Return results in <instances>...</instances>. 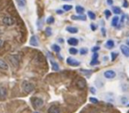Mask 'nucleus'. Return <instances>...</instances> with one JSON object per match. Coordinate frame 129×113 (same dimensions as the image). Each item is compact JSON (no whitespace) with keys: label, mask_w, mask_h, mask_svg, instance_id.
<instances>
[{"label":"nucleus","mask_w":129,"mask_h":113,"mask_svg":"<svg viewBox=\"0 0 129 113\" xmlns=\"http://www.w3.org/2000/svg\"><path fill=\"white\" fill-rule=\"evenodd\" d=\"M22 88H23V90H24V92L30 93V92H32V91L34 90L35 87H34V85H33L32 83H30V82H28V81H23V83H22Z\"/></svg>","instance_id":"obj_1"},{"label":"nucleus","mask_w":129,"mask_h":113,"mask_svg":"<svg viewBox=\"0 0 129 113\" xmlns=\"http://www.w3.org/2000/svg\"><path fill=\"white\" fill-rule=\"evenodd\" d=\"M31 102L35 108H40L43 105V100L42 98H39V97H33Z\"/></svg>","instance_id":"obj_2"},{"label":"nucleus","mask_w":129,"mask_h":113,"mask_svg":"<svg viewBox=\"0 0 129 113\" xmlns=\"http://www.w3.org/2000/svg\"><path fill=\"white\" fill-rule=\"evenodd\" d=\"M103 75H104V77L106 79H110H110H113L116 77V72L112 70H108V71H105Z\"/></svg>","instance_id":"obj_3"},{"label":"nucleus","mask_w":129,"mask_h":113,"mask_svg":"<svg viewBox=\"0 0 129 113\" xmlns=\"http://www.w3.org/2000/svg\"><path fill=\"white\" fill-rule=\"evenodd\" d=\"M66 63L68 64L69 65H71V66H79L80 64V61H77V60L73 59V58H68L67 59H66Z\"/></svg>","instance_id":"obj_4"},{"label":"nucleus","mask_w":129,"mask_h":113,"mask_svg":"<svg viewBox=\"0 0 129 113\" xmlns=\"http://www.w3.org/2000/svg\"><path fill=\"white\" fill-rule=\"evenodd\" d=\"M3 23L6 26H13L14 24V21H13V19L11 18V17H5L3 19Z\"/></svg>","instance_id":"obj_5"},{"label":"nucleus","mask_w":129,"mask_h":113,"mask_svg":"<svg viewBox=\"0 0 129 113\" xmlns=\"http://www.w3.org/2000/svg\"><path fill=\"white\" fill-rule=\"evenodd\" d=\"M9 60H10V62L12 63V65H13L14 67H16V68H17V67L19 66V64H20L19 59H18L15 56H10Z\"/></svg>","instance_id":"obj_6"},{"label":"nucleus","mask_w":129,"mask_h":113,"mask_svg":"<svg viewBox=\"0 0 129 113\" xmlns=\"http://www.w3.org/2000/svg\"><path fill=\"white\" fill-rule=\"evenodd\" d=\"M76 86L79 89H83L86 87V81L83 79H80L76 81Z\"/></svg>","instance_id":"obj_7"},{"label":"nucleus","mask_w":129,"mask_h":113,"mask_svg":"<svg viewBox=\"0 0 129 113\" xmlns=\"http://www.w3.org/2000/svg\"><path fill=\"white\" fill-rule=\"evenodd\" d=\"M120 50H121V52L123 53L124 56L129 57V47L128 46H126V45H121V46H120Z\"/></svg>","instance_id":"obj_8"},{"label":"nucleus","mask_w":129,"mask_h":113,"mask_svg":"<svg viewBox=\"0 0 129 113\" xmlns=\"http://www.w3.org/2000/svg\"><path fill=\"white\" fill-rule=\"evenodd\" d=\"M29 43L32 46H35V47H37L38 45H39V42H38L37 37H36V35H34V36H32L31 38H30Z\"/></svg>","instance_id":"obj_9"},{"label":"nucleus","mask_w":129,"mask_h":113,"mask_svg":"<svg viewBox=\"0 0 129 113\" xmlns=\"http://www.w3.org/2000/svg\"><path fill=\"white\" fill-rule=\"evenodd\" d=\"M6 95H7V90L5 87L1 86L0 87V99H5L6 97Z\"/></svg>","instance_id":"obj_10"},{"label":"nucleus","mask_w":129,"mask_h":113,"mask_svg":"<svg viewBox=\"0 0 129 113\" xmlns=\"http://www.w3.org/2000/svg\"><path fill=\"white\" fill-rule=\"evenodd\" d=\"M72 20H74V21H86L87 20V17L85 15H73L71 17Z\"/></svg>","instance_id":"obj_11"},{"label":"nucleus","mask_w":129,"mask_h":113,"mask_svg":"<svg viewBox=\"0 0 129 113\" xmlns=\"http://www.w3.org/2000/svg\"><path fill=\"white\" fill-rule=\"evenodd\" d=\"M48 113H60V109L58 106H51L48 109Z\"/></svg>","instance_id":"obj_12"},{"label":"nucleus","mask_w":129,"mask_h":113,"mask_svg":"<svg viewBox=\"0 0 129 113\" xmlns=\"http://www.w3.org/2000/svg\"><path fill=\"white\" fill-rule=\"evenodd\" d=\"M0 69L1 70H7L8 69V65L4 59H0Z\"/></svg>","instance_id":"obj_13"},{"label":"nucleus","mask_w":129,"mask_h":113,"mask_svg":"<svg viewBox=\"0 0 129 113\" xmlns=\"http://www.w3.org/2000/svg\"><path fill=\"white\" fill-rule=\"evenodd\" d=\"M50 62H51V69L53 71H59V66H58V65L56 62L53 61L52 59L50 60Z\"/></svg>","instance_id":"obj_14"},{"label":"nucleus","mask_w":129,"mask_h":113,"mask_svg":"<svg viewBox=\"0 0 129 113\" xmlns=\"http://www.w3.org/2000/svg\"><path fill=\"white\" fill-rule=\"evenodd\" d=\"M67 43H69L70 45H73V46H75V45L78 44V40L76 39V38H69V39L67 40Z\"/></svg>","instance_id":"obj_15"},{"label":"nucleus","mask_w":129,"mask_h":113,"mask_svg":"<svg viewBox=\"0 0 129 113\" xmlns=\"http://www.w3.org/2000/svg\"><path fill=\"white\" fill-rule=\"evenodd\" d=\"M118 22H119V18H118V16L113 17V19H112V21H111V26L117 27L118 25Z\"/></svg>","instance_id":"obj_16"},{"label":"nucleus","mask_w":129,"mask_h":113,"mask_svg":"<svg viewBox=\"0 0 129 113\" xmlns=\"http://www.w3.org/2000/svg\"><path fill=\"white\" fill-rule=\"evenodd\" d=\"M66 31L71 34H76L78 32V28H74V27H68V28H66Z\"/></svg>","instance_id":"obj_17"},{"label":"nucleus","mask_w":129,"mask_h":113,"mask_svg":"<svg viewBox=\"0 0 129 113\" xmlns=\"http://www.w3.org/2000/svg\"><path fill=\"white\" fill-rule=\"evenodd\" d=\"M114 45H115V43H114V42L112 41V40H108V41L106 42L105 46H106L107 48H109V49H112L113 47H114Z\"/></svg>","instance_id":"obj_18"},{"label":"nucleus","mask_w":129,"mask_h":113,"mask_svg":"<svg viewBox=\"0 0 129 113\" xmlns=\"http://www.w3.org/2000/svg\"><path fill=\"white\" fill-rule=\"evenodd\" d=\"M75 11H76V13H79V14H82V13H84V8L80 6H77L76 7H75Z\"/></svg>","instance_id":"obj_19"},{"label":"nucleus","mask_w":129,"mask_h":113,"mask_svg":"<svg viewBox=\"0 0 129 113\" xmlns=\"http://www.w3.org/2000/svg\"><path fill=\"white\" fill-rule=\"evenodd\" d=\"M51 50L56 52V53H58V52H60V50H61V48H60L58 44H53L52 46H51Z\"/></svg>","instance_id":"obj_20"},{"label":"nucleus","mask_w":129,"mask_h":113,"mask_svg":"<svg viewBox=\"0 0 129 113\" xmlns=\"http://www.w3.org/2000/svg\"><path fill=\"white\" fill-rule=\"evenodd\" d=\"M112 11H113V13L115 14H120L121 13V9L119 7H118V6H115V7L112 8Z\"/></svg>","instance_id":"obj_21"},{"label":"nucleus","mask_w":129,"mask_h":113,"mask_svg":"<svg viewBox=\"0 0 129 113\" xmlns=\"http://www.w3.org/2000/svg\"><path fill=\"white\" fill-rule=\"evenodd\" d=\"M45 34H46L48 36H51V35H52V29H51V28H49V27L46 28H45Z\"/></svg>","instance_id":"obj_22"},{"label":"nucleus","mask_w":129,"mask_h":113,"mask_svg":"<svg viewBox=\"0 0 129 113\" xmlns=\"http://www.w3.org/2000/svg\"><path fill=\"white\" fill-rule=\"evenodd\" d=\"M88 17H89L90 20H92V21H94V20L95 19V14L93 13V12L88 11Z\"/></svg>","instance_id":"obj_23"},{"label":"nucleus","mask_w":129,"mask_h":113,"mask_svg":"<svg viewBox=\"0 0 129 113\" xmlns=\"http://www.w3.org/2000/svg\"><path fill=\"white\" fill-rule=\"evenodd\" d=\"M15 1H16V3H17L18 6H19L20 7H22V8L25 7V2H24V1H22V0H15Z\"/></svg>","instance_id":"obj_24"},{"label":"nucleus","mask_w":129,"mask_h":113,"mask_svg":"<svg viewBox=\"0 0 129 113\" xmlns=\"http://www.w3.org/2000/svg\"><path fill=\"white\" fill-rule=\"evenodd\" d=\"M69 53L72 54V55H76V54L78 53V50H77V49H75V48H70Z\"/></svg>","instance_id":"obj_25"},{"label":"nucleus","mask_w":129,"mask_h":113,"mask_svg":"<svg viewBox=\"0 0 129 113\" xmlns=\"http://www.w3.org/2000/svg\"><path fill=\"white\" fill-rule=\"evenodd\" d=\"M72 7H73V6H70V5H64L63 10H65V11H70V10L72 9Z\"/></svg>","instance_id":"obj_26"},{"label":"nucleus","mask_w":129,"mask_h":113,"mask_svg":"<svg viewBox=\"0 0 129 113\" xmlns=\"http://www.w3.org/2000/svg\"><path fill=\"white\" fill-rule=\"evenodd\" d=\"M88 49L87 48H82V49H80V53L81 54V55H86L87 53H88Z\"/></svg>","instance_id":"obj_27"},{"label":"nucleus","mask_w":129,"mask_h":113,"mask_svg":"<svg viewBox=\"0 0 129 113\" xmlns=\"http://www.w3.org/2000/svg\"><path fill=\"white\" fill-rule=\"evenodd\" d=\"M127 101H128L127 97L123 96V97H121V100H120V102H121L122 104H127Z\"/></svg>","instance_id":"obj_28"},{"label":"nucleus","mask_w":129,"mask_h":113,"mask_svg":"<svg viewBox=\"0 0 129 113\" xmlns=\"http://www.w3.org/2000/svg\"><path fill=\"white\" fill-rule=\"evenodd\" d=\"M53 22H54V18H53L52 16L49 17V18L47 19V23H48V24H52Z\"/></svg>","instance_id":"obj_29"},{"label":"nucleus","mask_w":129,"mask_h":113,"mask_svg":"<svg viewBox=\"0 0 129 113\" xmlns=\"http://www.w3.org/2000/svg\"><path fill=\"white\" fill-rule=\"evenodd\" d=\"M104 14H105V17H106L107 19H109L110 17V15H111V13H110V11H109V10H105Z\"/></svg>","instance_id":"obj_30"},{"label":"nucleus","mask_w":129,"mask_h":113,"mask_svg":"<svg viewBox=\"0 0 129 113\" xmlns=\"http://www.w3.org/2000/svg\"><path fill=\"white\" fill-rule=\"evenodd\" d=\"M117 57H118V53H116V52H111V60L112 61H114V60L116 59Z\"/></svg>","instance_id":"obj_31"},{"label":"nucleus","mask_w":129,"mask_h":113,"mask_svg":"<svg viewBox=\"0 0 129 113\" xmlns=\"http://www.w3.org/2000/svg\"><path fill=\"white\" fill-rule=\"evenodd\" d=\"M89 101H90V102H92V103H97L98 102V100L96 98H95V97H90Z\"/></svg>","instance_id":"obj_32"},{"label":"nucleus","mask_w":129,"mask_h":113,"mask_svg":"<svg viewBox=\"0 0 129 113\" xmlns=\"http://www.w3.org/2000/svg\"><path fill=\"white\" fill-rule=\"evenodd\" d=\"M97 64H99L98 60H91V62H90V65H97Z\"/></svg>","instance_id":"obj_33"},{"label":"nucleus","mask_w":129,"mask_h":113,"mask_svg":"<svg viewBox=\"0 0 129 113\" xmlns=\"http://www.w3.org/2000/svg\"><path fill=\"white\" fill-rule=\"evenodd\" d=\"M97 58H98V54L96 52H95L93 55V58H92V60H97Z\"/></svg>","instance_id":"obj_34"},{"label":"nucleus","mask_w":129,"mask_h":113,"mask_svg":"<svg viewBox=\"0 0 129 113\" xmlns=\"http://www.w3.org/2000/svg\"><path fill=\"white\" fill-rule=\"evenodd\" d=\"M99 49H100V48H99V47H98V46L93 47V48H92V51H93V52H96L98 50H99Z\"/></svg>","instance_id":"obj_35"},{"label":"nucleus","mask_w":129,"mask_h":113,"mask_svg":"<svg viewBox=\"0 0 129 113\" xmlns=\"http://www.w3.org/2000/svg\"><path fill=\"white\" fill-rule=\"evenodd\" d=\"M90 92H91L93 95H95V93H96V92H95V87H90Z\"/></svg>","instance_id":"obj_36"},{"label":"nucleus","mask_w":129,"mask_h":113,"mask_svg":"<svg viewBox=\"0 0 129 113\" xmlns=\"http://www.w3.org/2000/svg\"><path fill=\"white\" fill-rule=\"evenodd\" d=\"M80 71H81V72H83V73L87 74V75H88V74L91 73V72H90V71H89V72H87L88 70H80Z\"/></svg>","instance_id":"obj_37"},{"label":"nucleus","mask_w":129,"mask_h":113,"mask_svg":"<svg viewBox=\"0 0 129 113\" xmlns=\"http://www.w3.org/2000/svg\"><path fill=\"white\" fill-rule=\"evenodd\" d=\"M90 28H91V29L93 30V31H95V29H96V26L94 24H91L90 25Z\"/></svg>","instance_id":"obj_38"},{"label":"nucleus","mask_w":129,"mask_h":113,"mask_svg":"<svg viewBox=\"0 0 129 113\" xmlns=\"http://www.w3.org/2000/svg\"><path fill=\"white\" fill-rule=\"evenodd\" d=\"M107 4L109 6H112L113 5V0H107Z\"/></svg>","instance_id":"obj_39"},{"label":"nucleus","mask_w":129,"mask_h":113,"mask_svg":"<svg viewBox=\"0 0 129 113\" xmlns=\"http://www.w3.org/2000/svg\"><path fill=\"white\" fill-rule=\"evenodd\" d=\"M123 6H124V7H127V6H128V4H127L126 0H124V4H123Z\"/></svg>","instance_id":"obj_40"},{"label":"nucleus","mask_w":129,"mask_h":113,"mask_svg":"<svg viewBox=\"0 0 129 113\" xmlns=\"http://www.w3.org/2000/svg\"><path fill=\"white\" fill-rule=\"evenodd\" d=\"M102 32H103V35H105V30H104V28H102Z\"/></svg>","instance_id":"obj_41"},{"label":"nucleus","mask_w":129,"mask_h":113,"mask_svg":"<svg viewBox=\"0 0 129 113\" xmlns=\"http://www.w3.org/2000/svg\"><path fill=\"white\" fill-rule=\"evenodd\" d=\"M58 41H59L61 43H64V39H61V38H60V39H58Z\"/></svg>","instance_id":"obj_42"},{"label":"nucleus","mask_w":129,"mask_h":113,"mask_svg":"<svg viewBox=\"0 0 129 113\" xmlns=\"http://www.w3.org/2000/svg\"><path fill=\"white\" fill-rule=\"evenodd\" d=\"M57 13H62V11H59V10H58V11H57Z\"/></svg>","instance_id":"obj_43"},{"label":"nucleus","mask_w":129,"mask_h":113,"mask_svg":"<svg viewBox=\"0 0 129 113\" xmlns=\"http://www.w3.org/2000/svg\"><path fill=\"white\" fill-rule=\"evenodd\" d=\"M63 1H71V0H63Z\"/></svg>","instance_id":"obj_44"},{"label":"nucleus","mask_w":129,"mask_h":113,"mask_svg":"<svg viewBox=\"0 0 129 113\" xmlns=\"http://www.w3.org/2000/svg\"><path fill=\"white\" fill-rule=\"evenodd\" d=\"M127 45H128V46H129V41L127 42Z\"/></svg>","instance_id":"obj_45"},{"label":"nucleus","mask_w":129,"mask_h":113,"mask_svg":"<svg viewBox=\"0 0 129 113\" xmlns=\"http://www.w3.org/2000/svg\"><path fill=\"white\" fill-rule=\"evenodd\" d=\"M126 105H127V106H129V103H128V104H126Z\"/></svg>","instance_id":"obj_46"},{"label":"nucleus","mask_w":129,"mask_h":113,"mask_svg":"<svg viewBox=\"0 0 129 113\" xmlns=\"http://www.w3.org/2000/svg\"><path fill=\"white\" fill-rule=\"evenodd\" d=\"M22 1H24V2H25V1H26V0H22Z\"/></svg>","instance_id":"obj_47"},{"label":"nucleus","mask_w":129,"mask_h":113,"mask_svg":"<svg viewBox=\"0 0 129 113\" xmlns=\"http://www.w3.org/2000/svg\"><path fill=\"white\" fill-rule=\"evenodd\" d=\"M35 113H39V112H35Z\"/></svg>","instance_id":"obj_48"}]
</instances>
